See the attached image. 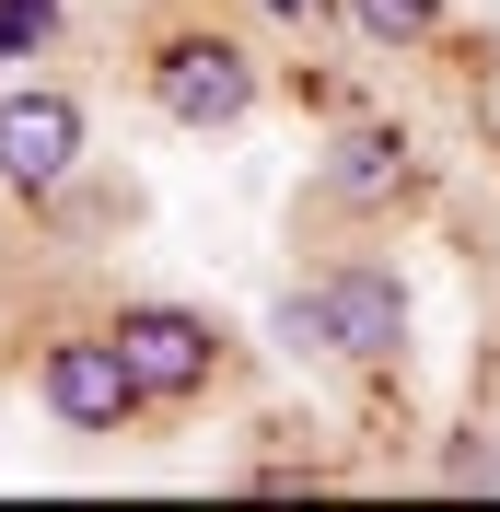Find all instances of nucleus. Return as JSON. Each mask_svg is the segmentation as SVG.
I'll return each instance as SVG.
<instances>
[{
    "mask_svg": "<svg viewBox=\"0 0 500 512\" xmlns=\"http://www.w3.org/2000/svg\"><path fill=\"white\" fill-rule=\"evenodd\" d=\"M268 326H280V350H326V303H314V280L280 291V315H268Z\"/></svg>",
    "mask_w": 500,
    "mask_h": 512,
    "instance_id": "9",
    "label": "nucleus"
},
{
    "mask_svg": "<svg viewBox=\"0 0 500 512\" xmlns=\"http://www.w3.org/2000/svg\"><path fill=\"white\" fill-rule=\"evenodd\" d=\"M35 396H47V419L82 431V443H117V431H140V408H152V384L128 373L117 326H70V338H47V350H35Z\"/></svg>",
    "mask_w": 500,
    "mask_h": 512,
    "instance_id": "1",
    "label": "nucleus"
},
{
    "mask_svg": "<svg viewBox=\"0 0 500 512\" xmlns=\"http://www.w3.org/2000/svg\"><path fill=\"white\" fill-rule=\"evenodd\" d=\"M256 12H280V24H314V12H326V0H256Z\"/></svg>",
    "mask_w": 500,
    "mask_h": 512,
    "instance_id": "10",
    "label": "nucleus"
},
{
    "mask_svg": "<svg viewBox=\"0 0 500 512\" xmlns=\"http://www.w3.org/2000/svg\"><path fill=\"white\" fill-rule=\"evenodd\" d=\"M82 152H94V128H82V105L59 82H12L0 94V187L12 198H59L82 175Z\"/></svg>",
    "mask_w": 500,
    "mask_h": 512,
    "instance_id": "3",
    "label": "nucleus"
},
{
    "mask_svg": "<svg viewBox=\"0 0 500 512\" xmlns=\"http://www.w3.org/2000/svg\"><path fill=\"white\" fill-rule=\"evenodd\" d=\"M314 303H326V350H338V361H361V373L407 361V280H396V268L349 256V268L314 280Z\"/></svg>",
    "mask_w": 500,
    "mask_h": 512,
    "instance_id": "5",
    "label": "nucleus"
},
{
    "mask_svg": "<svg viewBox=\"0 0 500 512\" xmlns=\"http://www.w3.org/2000/svg\"><path fill=\"white\" fill-rule=\"evenodd\" d=\"M152 105L175 128H245L256 117V47L245 35H210V24L163 35L152 47Z\"/></svg>",
    "mask_w": 500,
    "mask_h": 512,
    "instance_id": "2",
    "label": "nucleus"
},
{
    "mask_svg": "<svg viewBox=\"0 0 500 512\" xmlns=\"http://www.w3.org/2000/svg\"><path fill=\"white\" fill-rule=\"evenodd\" d=\"M59 12H70V0H0V70L47 59V47H59Z\"/></svg>",
    "mask_w": 500,
    "mask_h": 512,
    "instance_id": "8",
    "label": "nucleus"
},
{
    "mask_svg": "<svg viewBox=\"0 0 500 512\" xmlns=\"http://www.w3.org/2000/svg\"><path fill=\"white\" fill-rule=\"evenodd\" d=\"M117 350L152 384V408H187V396L221 384V326L198 303H117Z\"/></svg>",
    "mask_w": 500,
    "mask_h": 512,
    "instance_id": "4",
    "label": "nucleus"
},
{
    "mask_svg": "<svg viewBox=\"0 0 500 512\" xmlns=\"http://www.w3.org/2000/svg\"><path fill=\"white\" fill-rule=\"evenodd\" d=\"M349 24L373 35V47H431V35H442V0H349Z\"/></svg>",
    "mask_w": 500,
    "mask_h": 512,
    "instance_id": "7",
    "label": "nucleus"
},
{
    "mask_svg": "<svg viewBox=\"0 0 500 512\" xmlns=\"http://www.w3.org/2000/svg\"><path fill=\"white\" fill-rule=\"evenodd\" d=\"M407 187H419V140H407V128L361 117V128L326 140V198H338V210H396Z\"/></svg>",
    "mask_w": 500,
    "mask_h": 512,
    "instance_id": "6",
    "label": "nucleus"
}]
</instances>
